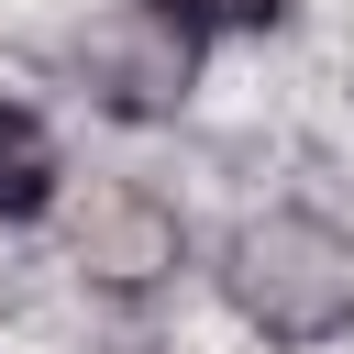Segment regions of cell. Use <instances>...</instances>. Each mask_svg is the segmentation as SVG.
<instances>
[{
    "label": "cell",
    "instance_id": "1",
    "mask_svg": "<svg viewBox=\"0 0 354 354\" xmlns=\"http://www.w3.org/2000/svg\"><path fill=\"white\" fill-rule=\"evenodd\" d=\"M221 299L254 343H343L354 332V232L321 210H243L221 232Z\"/></svg>",
    "mask_w": 354,
    "mask_h": 354
},
{
    "label": "cell",
    "instance_id": "2",
    "mask_svg": "<svg viewBox=\"0 0 354 354\" xmlns=\"http://www.w3.org/2000/svg\"><path fill=\"white\" fill-rule=\"evenodd\" d=\"M188 88H199V33H188L177 11L133 0V11H111V22L88 33V100H100L111 122H177Z\"/></svg>",
    "mask_w": 354,
    "mask_h": 354
},
{
    "label": "cell",
    "instance_id": "3",
    "mask_svg": "<svg viewBox=\"0 0 354 354\" xmlns=\"http://www.w3.org/2000/svg\"><path fill=\"white\" fill-rule=\"evenodd\" d=\"M66 254H77V277H88V288L144 299V288H166V277L188 266V221H177L155 188H88V210H77Z\"/></svg>",
    "mask_w": 354,
    "mask_h": 354
},
{
    "label": "cell",
    "instance_id": "4",
    "mask_svg": "<svg viewBox=\"0 0 354 354\" xmlns=\"http://www.w3.org/2000/svg\"><path fill=\"white\" fill-rule=\"evenodd\" d=\"M55 188H66V166H55V133H44L22 100H0V232L44 221V210H55Z\"/></svg>",
    "mask_w": 354,
    "mask_h": 354
},
{
    "label": "cell",
    "instance_id": "5",
    "mask_svg": "<svg viewBox=\"0 0 354 354\" xmlns=\"http://www.w3.org/2000/svg\"><path fill=\"white\" fill-rule=\"evenodd\" d=\"M155 11H177L199 44H232V33H277L288 22V0H155Z\"/></svg>",
    "mask_w": 354,
    "mask_h": 354
}]
</instances>
